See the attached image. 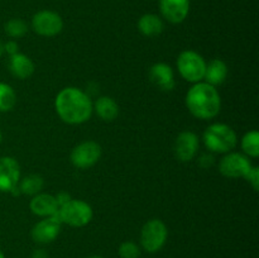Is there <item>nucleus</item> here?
Returning a JSON list of instances; mask_svg holds the SVG:
<instances>
[{
    "mask_svg": "<svg viewBox=\"0 0 259 258\" xmlns=\"http://www.w3.org/2000/svg\"><path fill=\"white\" fill-rule=\"evenodd\" d=\"M149 81L162 91H171L175 88V75L171 66L167 63H154L149 68Z\"/></svg>",
    "mask_w": 259,
    "mask_h": 258,
    "instance_id": "obj_14",
    "label": "nucleus"
},
{
    "mask_svg": "<svg viewBox=\"0 0 259 258\" xmlns=\"http://www.w3.org/2000/svg\"><path fill=\"white\" fill-rule=\"evenodd\" d=\"M20 181V167L13 157H0V191L19 195L18 184Z\"/></svg>",
    "mask_w": 259,
    "mask_h": 258,
    "instance_id": "obj_8",
    "label": "nucleus"
},
{
    "mask_svg": "<svg viewBox=\"0 0 259 258\" xmlns=\"http://www.w3.org/2000/svg\"><path fill=\"white\" fill-rule=\"evenodd\" d=\"M228 77V66L220 58H214L206 63V70H205L204 80L211 86L222 85Z\"/></svg>",
    "mask_w": 259,
    "mask_h": 258,
    "instance_id": "obj_17",
    "label": "nucleus"
},
{
    "mask_svg": "<svg viewBox=\"0 0 259 258\" xmlns=\"http://www.w3.org/2000/svg\"><path fill=\"white\" fill-rule=\"evenodd\" d=\"M56 113L67 124H82L91 118L93 101L85 91L77 88H65L55 100Z\"/></svg>",
    "mask_w": 259,
    "mask_h": 258,
    "instance_id": "obj_1",
    "label": "nucleus"
},
{
    "mask_svg": "<svg viewBox=\"0 0 259 258\" xmlns=\"http://www.w3.org/2000/svg\"><path fill=\"white\" fill-rule=\"evenodd\" d=\"M243 152L247 157L250 158H257L259 156V133L257 131H249L243 136L242 138Z\"/></svg>",
    "mask_w": 259,
    "mask_h": 258,
    "instance_id": "obj_21",
    "label": "nucleus"
},
{
    "mask_svg": "<svg viewBox=\"0 0 259 258\" xmlns=\"http://www.w3.org/2000/svg\"><path fill=\"white\" fill-rule=\"evenodd\" d=\"M212 163H214V156L211 154V152L201 154V157L199 158V164L202 168H207V167L211 166Z\"/></svg>",
    "mask_w": 259,
    "mask_h": 258,
    "instance_id": "obj_26",
    "label": "nucleus"
},
{
    "mask_svg": "<svg viewBox=\"0 0 259 258\" xmlns=\"http://www.w3.org/2000/svg\"><path fill=\"white\" fill-rule=\"evenodd\" d=\"M118 253L120 258H139L141 248L137 243L128 240V242H123L119 245Z\"/></svg>",
    "mask_w": 259,
    "mask_h": 258,
    "instance_id": "obj_24",
    "label": "nucleus"
},
{
    "mask_svg": "<svg viewBox=\"0 0 259 258\" xmlns=\"http://www.w3.org/2000/svg\"><path fill=\"white\" fill-rule=\"evenodd\" d=\"M93 109L96 111L99 118L105 121L114 120L119 114L118 104L109 96H100L95 104H93Z\"/></svg>",
    "mask_w": 259,
    "mask_h": 258,
    "instance_id": "obj_19",
    "label": "nucleus"
},
{
    "mask_svg": "<svg viewBox=\"0 0 259 258\" xmlns=\"http://www.w3.org/2000/svg\"><path fill=\"white\" fill-rule=\"evenodd\" d=\"M202 139L211 153H229L238 143V137L234 129L224 123H215L207 126Z\"/></svg>",
    "mask_w": 259,
    "mask_h": 258,
    "instance_id": "obj_3",
    "label": "nucleus"
},
{
    "mask_svg": "<svg viewBox=\"0 0 259 258\" xmlns=\"http://www.w3.org/2000/svg\"><path fill=\"white\" fill-rule=\"evenodd\" d=\"M0 258H5L4 253H3V252H2V250H0Z\"/></svg>",
    "mask_w": 259,
    "mask_h": 258,
    "instance_id": "obj_31",
    "label": "nucleus"
},
{
    "mask_svg": "<svg viewBox=\"0 0 259 258\" xmlns=\"http://www.w3.org/2000/svg\"><path fill=\"white\" fill-rule=\"evenodd\" d=\"M101 157V147L95 141H85L78 143L71 152V162L77 168H89L94 166Z\"/></svg>",
    "mask_w": 259,
    "mask_h": 258,
    "instance_id": "obj_10",
    "label": "nucleus"
},
{
    "mask_svg": "<svg viewBox=\"0 0 259 258\" xmlns=\"http://www.w3.org/2000/svg\"><path fill=\"white\" fill-rule=\"evenodd\" d=\"M252 168L249 158L238 152H229L219 162V171L228 179H244Z\"/></svg>",
    "mask_w": 259,
    "mask_h": 258,
    "instance_id": "obj_7",
    "label": "nucleus"
},
{
    "mask_svg": "<svg viewBox=\"0 0 259 258\" xmlns=\"http://www.w3.org/2000/svg\"><path fill=\"white\" fill-rule=\"evenodd\" d=\"M32 28L42 37H55L62 30L63 20L60 14L52 10H40L32 18Z\"/></svg>",
    "mask_w": 259,
    "mask_h": 258,
    "instance_id": "obj_9",
    "label": "nucleus"
},
{
    "mask_svg": "<svg viewBox=\"0 0 259 258\" xmlns=\"http://www.w3.org/2000/svg\"><path fill=\"white\" fill-rule=\"evenodd\" d=\"M61 225H62V223L58 220L56 215L45 218L33 227L32 233H30L32 239L35 243H40V244H47V243L53 242L60 234Z\"/></svg>",
    "mask_w": 259,
    "mask_h": 258,
    "instance_id": "obj_11",
    "label": "nucleus"
},
{
    "mask_svg": "<svg viewBox=\"0 0 259 258\" xmlns=\"http://www.w3.org/2000/svg\"><path fill=\"white\" fill-rule=\"evenodd\" d=\"M250 185H252L253 190L258 191L259 189V168L257 166H252V168L249 169V172L247 174V176L244 177Z\"/></svg>",
    "mask_w": 259,
    "mask_h": 258,
    "instance_id": "obj_25",
    "label": "nucleus"
},
{
    "mask_svg": "<svg viewBox=\"0 0 259 258\" xmlns=\"http://www.w3.org/2000/svg\"><path fill=\"white\" fill-rule=\"evenodd\" d=\"M43 181L42 177L39 175H28L27 177H24L23 180H20L19 184H18V189H19L20 194H27V195H37L42 191Z\"/></svg>",
    "mask_w": 259,
    "mask_h": 258,
    "instance_id": "obj_20",
    "label": "nucleus"
},
{
    "mask_svg": "<svg viewBox=\"0 0 259 258\" xmlns=\"http://www.w3.org/2000/svg\"><path fill=\"white\" fill-rule=\"evenodd\" d=\"M161 13L169 23L184 22L190 12V0H159Z\"/></svg>",
    "mask_w": 259,
    "mask_h": 258,
    "instance_id": "obj_13",
    "label": "nucleus"
},
{
    "mask_svg": "<svg viewBox=\"0 0 259 258\" xmlns=\"http://www.w3.org/2000/svg\"><path fill=\"white\" fill-rule=\"evenodd\" d=\"M55 197H56V200H57L58 207L62 206L63 204H66L68 200H71V196L67 194V192H60V194H57V196H55Z\"/></svg>",
    "mask_w": 259,
    "mask_h": 258,
    "instance_id": "obj_28",
    "label": "nucleus"
},
{
    "mask_svg": "<svg viewBox=\"0 0 259 258\" xmlns=\"http://www.w3.org/2000/svg\"><path fill=\"white\" fill-rule=\"evenodd\" d=\"M168 230L159 219H152L143 225L141 232V245L146 252L156 253L162 249L167 240Z\"/></svg>",
    "mask_w": 259,
    "mask_h": 258,
    "instance_id": "obj_6",
    "label": "nucleus"
},
{
    "mask_svg": "<svg viewBox=\"0 0 259 258\" xmlns=\"http://www.w3.org/2000/svg\"><path fill=\"white\" fill-rule=\"evenodd\" d=\"M4 50H5V53H8L9 56H13L15 55V53H18V50H19V46H18V43L15 42V40H8L7 43H4Z\"/></svg>",
    "mask_w": 259,
    "mask_h": 258,
    "instance_id": "obj_27",
    "label": "nucleus"
},
{
    "mask_svg": "<svg viewBox=\"0 0 259 258\" xmlns=\"http://www.w3.org/2000/svg\"><path fill=\"white\" fill-rule=\"evenodd\" d=\"M5 53V50H4V43L2 42V40H0V57H2L3 55H4Z\"/></svg>",
    "mask_w": 259,
    "mask_h": 258,
    "instance_id": "obj_29",
    "label": "nucleus"
},
{
    "mask_svg": "<svg viewBox=\"0 0 259 258\" xmlns=\"http://www.w3.org/2000/svg\"><path fill=\"white\" fill-rule=\"evenodd\" d=\"M55 215L62 224L81 228L88 225L93 219V207L83 200L71 199L58 207Z\"/></svg>",
    "mask_w": 259,
    "mask_h": 258,
    "instance_id": "obj_4",
    "label": "nucleus"
},
{
    "mask_svg": "<svg viewBox=\"0 0 259 258\" xmlns=\"http://www.w3.org/2000/svg\"><path fill=\"white\" fill-rule=\"evenodd\" d=\"M186 106L197 119L209 120L220 113L222 99L215 86L207 82H196L186 94Z\"/></svg>",
    "mask_w": 259,
    "mask_h": 258,
    "instance_id": "obj_2",
    "label": "nucleus"
},
{
    "mask_svg": "<svg viewBox=\"0 0 259 258\" xmlns=\"http://www.w3.org/2000/svg\"><path fill=\"white\" fill-rule=\"evenodd\" d=\"M177 68L182 77L189 82H201L204 80L206 62L201 55L195 51L186 50L180 53L177 58Z\"/></svg>",
    "mask_w": 259,
    "mask_h": 258,
    "instance_id": "obj_5",
    "label": "nucleus"
},
{
    "mask_svg": "<svg viewBox=\"0 0 259 258\" xmlns=\"http://www.w3.org/2000/svg\"><path fill=\"white\" fill-rule=\"evenodd\" d=\"M89 258H103V257H101V255H91V257Z\"/></svg>",
    "mask_w": 259,
    "mask_h": 258,
    "instance_id": "obj_30",
    "label": "nucleus"
},
{
    "mask_svg": "<svg viewBox=\"0 0 259 258\" xmlns=\"http://www.w3.org/2000/svg\"><path fill=\"white\" fill-rule=\"evenodd\" d=\"M0 142H2V133H0Z\"/></svg>",
    "mask_w": 259,
    "mask_h": 258,
    "instance_id": "obj_32",
    "label": "nucleus"
},
{
    "mask_svg": "<svg viewBox=\"0 0 259 258\" xmlns=\"http://www.w3.org/2000/svg\"><path fill=\"white\" fill-rule=\"evenodd\" d=\"M29 207L32 210V212L38 217L47 218L52 217L57 212L58 210V204L57 200L53 195L50 194H37L33 196V199L30 200Z\"/></svg>",
    "mask_w": 259,
    "mask_h": 258,
    "instance_id": "obj_15",
    "label": "nucleus"
},
{
    "mask_svg": "<svg viewBox=\"0 0 259 258\" xmlns=\"http://www.w3.org/2000/svg\"><path fill=\"white\" fill-rule=\"evenodd\" d=\"M199 149V138L191 131H184L177 136L175 141V156L179 161L189 162L194 159Z\"/></svg>",
    "mask_w": 259,
    "mask_h": 258,
    "instance_id": "obj_12",
    "label": "nucleus"
},
{
    "mask_svg": "<svg viewBox=\"0 0 259 258\" xmlns=\"http://www.w3.org/2000/svg\"><path fill=\"white\" fill-rule=\"evenodd\" d=\"M17 104L14 89L5 82H0V111H9Z\"/></svg>",
    "mask_w": 259,
    "mask_h": 258,
    "instance_id": "obj_22",
    "label": "nucleus"
},
{
    "mask_svg": "<svg viewBox=\"0 0 259 258\" xmlns=\"http://www.w3.org/2000/svg\"><path fill=\"white\" fill-rule=\"evenodd\" d=\"M9 70L13 76H15L19 80H25L30 77L34 72V63L28 56L23 53H15V55L9 56Z\"/></svg>",
    "mask_w": 259,
    "mask_h": 258,
    "instance_id": "obj_16",
    "label": "nucleus"
},
{
    "mask_svg": "<svg viewBox=\"0 0 259 258\" xmlns=\"http://www.w3.org/2000/svg\"><path fill=\"white\" fill-rule=\"evenodd\" d=\"M163 20L157 14H144L138 20V29L146 37H157L163 32Z\"/></svg>",
    "mask_w": 259,
    "mask_h": 258,
    "instance_id": "obj_18",
    "label": "nucleus"
},
{
    "mask_svg": "<svg viewBox=\"0 0 259 258\" xmlns=\"http://www.w3.org/2000/svg\"><path fill=\"white\" fill-rule=\"evenodd\" d=\"M5 33L12 38H20L28 32V25L20 18H13L5 23Z\"/></svg>",
    "mask_w": 259,
    "mask_h": 258,
    "instance_id": "obj_23",
    "label": "nucleus"
}]
</instances>
